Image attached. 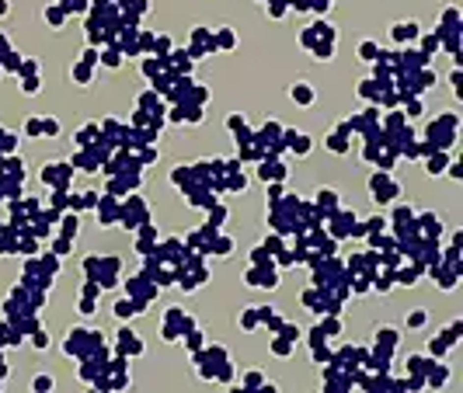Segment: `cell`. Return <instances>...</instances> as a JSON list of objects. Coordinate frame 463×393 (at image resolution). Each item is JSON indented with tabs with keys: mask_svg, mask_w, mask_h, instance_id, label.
Listing matches in <instances>:
<instances>
[{
	"mask_svg": "<svg viewBox=\"0 0 463 393\" xmlns=\"http://www.w3.org/2000/svg\"><path fill=\"white\" fill-rule=\"evenodd\" d=\"M73 80H81V84H87V80H91V66H87V63H81V66H73Z\"/></svg>",
	"mask_w": 463,
	"mask_h": 393,
	"instance_id": "17",
	"label": "cell"
},
{
	"mask_svg": "<svg viewBox=\"0 0 463 393\" xmlns=\"http://www.w3.org/2000/svg\"><path fill=\"white\" fill-rule=\"evenodd\" d=\"M241 324H244L247 331H254V327H258V306H251V310L244 313V317H241Z\"/></svg>",
	"mask_w": 463,
	"mask_h": 393,
	"instance_id": "15",
	"label": "cell"
},
{
	"mask_svg": "<svg viewBox=\"0 0 463 393\" xmlns=\"http://www.w3.org/2000/svg\"><path fill=\"white\" fill-rule=\"evenodd\" d=\"M38 91V80H25V94H35Z\"/></svg>",
	"mask_w": 463,
	"mask_h": 393,
	"instance_id": "37",
	"label": "cell"
},
{
	"mask_svg": "<svg viewBox=\"0 0 463 393\" xmlns=\"http://www.w3.org/2000/svg\"><path fill=\"white\" fill-rule=\"evenodd\" d=\"M397 279H401V286H414V279H418V268H404V271L397 275Z\"/></svg>",
	"mask_w": 463,
	"mask_h": 393,
	"instance_id": "19",
	"label": "cell"
},
{
	"mask_svg": "<svg viewBox=\"0 0 463 393\" xmlns=\"http://www.w3.org/2000/svg\"><path fill=\"white\" fill-rule=\"evenodd\" d=\"M449 174H453V178H463V167H460V160H453V164H449Z\"/></svg>",
	"mask_w": 463,
	"mask_h": 393,
	"instance_id": "34",
	"label": "cell"
},
{
	"mask_svg": "<svg viewBox=\"0 0 463 393\" xmlns=\"http://www.w3.org/2000/svg\"><path fill=\"white\" fill-rule=\"evenodd\" d=\"M359 94L373 101V98H380V94H383V84H380V80H362V87H359Z\"/></svg>",
	"mask_w": 463,
	"mask_h": 393,
	"instance_id": "8",
	"label": "cell"
},
{
	"mask_svg": "<svg viewBox=\"0 0 463 393\" xmlns=\"http://www.w3.org/2000/svg\"><path fill=\"white\" fill-rule=\"evenodd\" d=\"M359 56H362L366 63H373V59H380V46H376V42H362V46H359Z\"/></svg>",
	"mask_w": 463,
	"mask_h": 393,
	"instance_id": "10",
	"label": "cell"
},
{
	"mask_svg": "<svg viewBox=\"0 0 463 393\" xmlns=\"http://www.w3.org/2000/svg\"><path fill=\"white\" fill-rule=\"evenodd\" d=\"M293 101H300V105H310V101H314L310 84H296V87H293Z\"/></svg>",
	"mask_w": 463,
	"mask_h": 393,
	"instance_id": "9",
	"label": "cell"
},
{
	"mask_svg": "<svg viewBox=\"0 0 463 393\" xmlns=\"http://www.w3.org/2000/svg\"><path fill=\"white\" fill-rule=\"evenodd\" d=\"M66 11H87V0H66Z\"/></svg>",
	"mask_w": 463,
	"mask_h": 393,
	"instance_id": "29",
	"label": "cell"
},
{
	"mask_svg": "<svg viewBox=\"0 0 463 393\" xmlns=\"http://www.w3.org/2000/svg\"><path fill=\"white\" fill-rule=\"evenodd\" d=\"M81 313H87V317H91V313H94V303H91V299H84V303H81Z\"/></svg>",
	"mask_w": 463,
	"mask_h": 393,
	"instance_id": "35",
	"label": "cell"
},
{
	"mask_svg": "<svg viewBox=\"0 0 463 393\" xmlns=\"http://www.w3.org/2000/svg\"><path fill=\"white\" fill-rule=\"evenodd\" d=\"M42 132L56 136V132H59V122H56V119H42Z\"/></svg>",
	"mask_w": 463,
	"mask_h": 393,
	"instance_id": "27",
	"label": "cell"
},
{
	"mask_svg": "<svg viewBox=\"0 0 463 393\" xmlns=\"http://www.w3.org/2000/svg\"><path fill=\"white\" fill-rule=\"evenodd\" d=\"M25 129H28V136H38V132H42V119H31Z\"/></svg>",
	"mask_w": 463,
	"mask_h": 393,
	"instance_id": "31",
	"label": "cell"
},
{
	"mask_svg": "<svg viewBox=\"0 0 463 393\" xmlns=\"http://www.w3.org/2000/svg\"><path fill=\"white\" fill-rule=\"evenodd\" d=\"M84 63H87V66H91V63H98V52H94V49H87V52H84Z\"/></svg>",
	"mask_w": 463,
	"mask_h": 393,
	"instance_id": "36",
	"label": "cell"
},
{
	"mask_svg": "<svg viewBox=\"0 0 463 393\" xmlns=\"http://www.w3.org/2000/svg\"><path fill=\"white\" fill-rule=\"evenodd\" d=\"M327 150H334V153H345V150H349V139H345V136L338 132V136H331V139H327Z\"/></svg>",
	"mask_w": 463,
	"mask_h": 393,
	"instance_id": "14",
	"label": "cell"
},
{
	"mask_svg": "<svg viewBox=\"0 0 463 393\" xmlns=\"http://www.w3.org/2000/svg\"><path fill=\"white\" fill-rule=\"evenodd\" d=\"M261 383H265V379H261L258 372H247V376H244V386H261Z\"/></svg>",
	"mask_w": 463,
	"mask_h": 393,
	"instance_id": "32",
	"label": "cell"
},
{
	"mask_svg": "<svg viewBox=\"0 0 463 393\" xmlns=\"http://www.w3.org/2000/svg\"><path fill=\"white\" fill-rule=\"evenodd\" d=\"M446 164H449V157L439 150V153L432 157V160H429V174H442V167H446Z\"/></svg>",
	"mask_w": 463,
	"mask_h": 393,
	"instance_id": "12",
	"label": "cell"
},
{
	"mask_svg": "<svg viewBox=\"0 0 463 393\" xmlns=\"http://www.w3.org/2000/svg\"><path fill=\"white\" fill-rule=\"evenodd\" d=\"M272 351H275V355H289V351H293V341H289V338H279V341H272Z\"/></svg>",
	"mask_w": 463,
	"mask_h": 393,
	"instance_id": "16",
	"label": "cell"
},
{
	"mask_svg": "<svg viewBox=\"0 0 463 393\" xmlns=\"http://www.w3.org/2000/svg\"><path fill=\"white\" fill-rule=\"evenodd\" d=\"M247 286H261V289H275L279 286V275L272 271V268H251V275H247Z\"/></svg>",
	"mask_w": 463,
	"mask_h": 393,
	"instance_id": "2",
	"label": "cell"
},
{
	"mask_svg": "<svg viewBox=\"0 0 463 393\" xmlns=\"http://www.w3.org/2000/svg\"><path fill=\"white\" fill-rule=\"evenodd\" d=\"M439 49V35H425V52H436Z\"/></svg>",
	"mask_w": 463,
	"mask_h": 393,
	"instance_id": "30",
	"label": "cell"
},
{
	"mask_svg": "<svg viewBox=\"0 0 463 393\" xmlns=\"http://www.w3.org/2000/svg\"><path fill=\"white\" fill-rule=\"evenodd\" d=\"M429 366H432V362H429L425 355H411V359H408V369H411V372H425Z\"/></svg>",
	"mask_w": 463,
	"mask_h": 393,
	"instance_id": "13",
	"label": "cell"
},
{
	"mask_svg": "<svg viewBox=\"0 0 463 393\" xmlns=\"http://www.w3.org/2000/svg\"><path fill=\"white\" fill-rule=\"evenodd\" d=\"M35 348H49V334H46V331L35 334Z\"/></svg>",
	"mask_w": 463,
	"mask_h": 393,
	"instance_id": "33",
	"label": "cell"
},
{
	"mask_svg": "<svg viewBox=\"0 0 463 393\" xmlns=\"http://www.w3.org/2000/svg\"><path fill=\"white\" fill-rule=\"evenodd\" d=\"M0 14H7V0H0Z\"/></svg>",
	"mask_w": 463,
	"mask_h": 393,
	"instance_id": "38",
	"label": "cell"
},
{
	"mask_svg": "<svg viewBox=\"0 0 463 393\" xmlns=\"http://www.w3.org/2000/svg\"><path fill=\"white\" fill-rule=\"evenodd\" d=\"M230 31H234V28H219V46H223V49L234 46V35H230Z\"/></svg>",
	"mask_w": 463,
	"mask_h": 393,
	"instance_id": "23",
	"label": "cell"
},
{
	"mask_svg": "<svg viewBox=\"0 0 463 393\" xmlns=\"http://www.w3.org/2000/svg\"><path fill=\"white\" fill-rule=\"evenodd\" d=\"M261 181H282L286 178V167L279 160H261V171H258Z\"/></svg>",
	"mask_w": 463,
	"mask_h": 393,
	"instance_id": "4",
	"label": "cell"
},
{
	"mask_svg": "<svg viewBox=\"0 0 463 393\" xmlns=\"http://www.w3.org/2000/svg\"><path fill=\"white\" fill-rule=\"evenodd\" d=\"M390 35H394V42H411V38L421 35V28H418V21H397L390 28Z\"/></svg>",
	"mask_w": 463,
	"mask_h": 393,
	"instance_id": "3",
	"label": "cell"
},
{
	"mask_svg": "<svg viewBox=\"0 0 463 393\" xmlns=\"http://www.w3.org/2000/svg\"><path fill=\"white\" fill-rule=\"evenodd\" d=\"M115 313H119V317L126 320V317H136V313H143V310H139V303H136V299H119V303H115Z\"/></svg>",
	"mask_w": 463,
	"mask_h": 393,
	"instance_id": "6",
	"label": "cell"
},
{
	"mask_svg": "<svg viewBox=\"0 0 463 393\" xmlns=\"http://www.w3.org/2000/svg\"><path fill=\"white\" fill-rule=\"evenodd\" d=\"M223 219H226V209H223V206H216V209L209 212V226L216 230V223H223Z\"/></svg>",
	"mask_w": 463,
	"mask_h": 393,
	"instance_id": "20",
	"label": "cell"
},
{
	"mask_svg": "<svg viewBox=\"0 0 463 393\" xmlns=\"http://www.w3.org/2000/svg\"><path fill=\"white\" fill-rule=\"evenodd\" d=\"M279 331H282V338H289V341L296 344V338H300V327H293V324H282Z\"/></svg>",
	"mask_w": 463,
	"mask_h": 393,
	"instance_id": "26",
	"label": "cell"
},
{
	"mask_svg": "<svg viewBox=\"0 0 463 393\" xmlns=\"http://www.w3.org/2000/svg\"><path fill=\"white\" fill-rule=\"evenodd\" d=\"M46 18H49L53 25H63V18H66V11H59V7H49V11H46Z\"/></svg>",
	"mask_w": 463,
	"mask_h": 393,
	"instance_id": "25",
	"label": "cell"
},
{
	"mask_svg": "<svg viewBox=\"0 0 463 393\" xmlns=\"http://www.w3.org/2000/svg\"><path fill=\"white\" fill-rule=\"evenodd\" d=\"M394 344H397V331H394V327H380V331H376V348L390 351Z\"/></svg>",
	"mask_w": 463,
	"mask_h": 393,
	"instance_id": "5",
	"label": "cell"
},
{
	"mask_svg": "<svg viewBox=\"0 0 463 393\" xmlns=\"http://www.w3.org/2000/svg\"><path fill=\"white\" fill-rule=\"evenodd\" d=\"M421 324H425V310H414L408 317V327H421Z\"/></svg>",
	"mask_w": 463,
	"mask_h": 393,
	"instance_id": "24",
	"label": "cell"
},
{
	"mask_svg": "<svg viewBox=\"0 0 463 393\" xmlns=\"http://www.w3.org/2000/svg\"><path fill=\"white\" fill-rule=\"evenodd\" d=\"M394 219H397V223H411V219H414V212H411V206H397V212H394Z\"/></svg>",
	"mask_w": 463,
	"mask_h": 393,
	"instance_id": "18",
	"label": "cell"
},
{
	"mask_svg": "<svg viewBox=\"0 0 463 393\" xmlns=\"http://www.w3.org/2000/svg\"><path fill=\"white\" fill-rule=\"evenodd\" d=\"M63 233H66V237H77V216H66L63 219Z\"/></svg>",
	"mask_w": 463,
	"mask_h": 393,
	"instance_id": "22",
	"label": "cell"
},
{
	"mask_svg": "<svg viewBox=\"0 0 463 393\" xmlns=\"http://www.w3.org/2000/svg\"><path fill=\"white\" fill-rule=\"evenodd\" d=\"M321 331H324V334H338V331H341V324L331 317V320H324V324H321Z\"/></svg>",
	"mask_w": 463,
	"mask_h": 393,
	"instance_id": "28",
	"label": "cell"
},
{
	"mask_svg": "<svg viewBox=\"0 0 463 393\" xmlns=\"http://www.w3.org/2000/svg\"><path fill=\"white\" fill-rule=\"evenodd\" d=\"M31 386H35V390H53V376H35Z\"/></svg>",
	"mask_w": 463,
	"mask_h": 393,
	"instance_id": "21",
	"label": "cell"
},
{
	"mask_svg": "<svg viewBox=\"0 0 463 393\" xmlns=\"http://www.w3.org/2000/svg\"><path fill=\"white\" fill-rule=\"evenodd\" d=\"M369 191L376 195V202H390V199H397V191H401V188L390 181V174H387V171H380V174H373V178H369Z\"/></svg>",
	"mask_w": 463,
	"mask_h": 393,
	"instance_id": "1",
	"label": "cell"
},
{
	"mask_svg": "<svg viewBox=\"0 0 463 393\" xmlns=\"http://www.w3.org/2000/svg\"><path fill=\"white\" fill-rule=\"evenodd\" d=\"M446 379H449V369H446V366H439V369H432V372H429V379H425V383H429V386H442Z\"/></svg>",
	"mask_w": 463,
	"mask_h": 393,
	"instance_id": "11",
	"label": "cell"
},
{
	"mask_svg": "<svg viewBox=\"0 0 463 393\" xmlns=\"http://www.w3.org/2000/svg\"><path fill=\"white\" fill-rule=\"evenodd\" d=\"M317 199H321V209L334 212V206H338V191H331V188H321V191H317Z\"/></svg>",
	"mask_w": 463,
	"mask_h": 393,
	"instance_id": "7",
	"label": "cell"
}]
</instances>
